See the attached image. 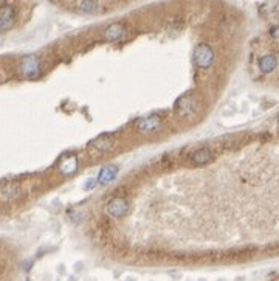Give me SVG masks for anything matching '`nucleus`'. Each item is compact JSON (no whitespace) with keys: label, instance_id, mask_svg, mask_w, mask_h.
Instances as JSON below:
<instances>
[{"label":"nucleus","instance_id":"nucleus-1","mask_svg":"<svg viewBox=\"0 0 279 281\" xmlns=\"http://www.w3.org/2000/svg\"><path fill=\"white\" fill-rule=\"evenodd\" d=\"M198 109H200V104H198V100L192 92L179 97L174 104V112L180 118H192L198 112Z\"/></svg>","mask_w":279,"mask_h":281},{"label":"nucleus","instance_id":"nucleus-2","mask_svg":"<svg viewBox=\"0 0 279 281\" xmlns=\"http://www.w3.org/2000/svg\"><path fill=\"white\" fill-rule=\"evenodd\" d=\"M194 58V64L198 68H210L214 62V50L208 45V44H197L192 53Z\"/></svg>","mask_w":279,"mask_h":281},{"label":"nucleus","instance_id":"nucleus-3","mask_svg":"<svg viewBox=\"0 0 279 281\" xmlns=\"http://www.w3.org/2000/svg\"><path fill=\"white\" fill-rule=\"evenodd\" d=\"M19 70H20L22 76H25L28 79H36L42 72V64L36 55H27L20 59Z\"/></svg>","mask_w":279,"mask_h":281},{"label":"nucleus","instance_id":"nucleus-4","mask_svg":"<svg viewBox=\"0 0 279 281\" xmlns=\"http://www.w3.org/2000/svg\"><path fill=\"white\" fill-rule=\"evenodd\" d=\"M106 212L109 216H112L115 219H121L129 213V200L126 197H121V196L113 197L107 202Z\"/></svg>","mask_w":279,"mask_h":281},{"label":"nucleus","instance_id":"nucleus-5","mask_svg":"<svg viewBox=\"0 0 279 281\" xmlns=\"http://www.w3.org/2000/svg\"><path fill=\"white\" fill-rule=\"evenodd\" d=\"M162 126V118L158 115H149V116H143L135 123V129L141 134H150L158 131Z\"/></svg>","mask_w":279,"mask_h":281},{"label":"nucleus","instance_id":"nucleus-6","mask_svg":"<svg viewBox=\"0 0 279 281\" xmlns=\"http://www.w3.org/2000/svg\"><path fill=\"white\" fill-rule=\"evenodd\" d=\"M126 36V27L119 22H115V24H110L106 30H104V41L107 42H118L121 41V39Z\"/></svg>","mask_w":279,"mask_h":281},{"label":"nucleus","instance_id":"nucleus-7","mask_svg":"<svg viewBox=\"0 0 279 281\" xmlns=\"http://www.w3.org/2000/svg\"><path fill=\"white\" fill-rule=\"evenodd\" d=\"M213 160H214V152L208 148L197 149L191 155V163L194 167H205V165L211 163Z\"/></svg>","mask_w":279,"mask_h":281},{"label":"nucleus","instance_id":"nucleus-8","mask_svg":"<svg viewBox=\"0 0 279 281\" xmlns=\"http://www.w3.org/2000/svg\"><path fill=\"white\" fill-rule=\"evenodd\" d=\"M78 165H79L78 157L73 155V154H67V155H64V157L61 158V162H59V171H61L62 174H65V176H70V174H73V173L78 170Z\"/></svg>","mask_w":279,"mask_h":281},{"label":"nucleus","instance_id":"nucleus-9","mask_svg":"<svg viewBox=\"0 0 279 281\" xmlns=\"http://www.w3.org/2000/svg\"><path fill=\"white\" fill-rule=\"evenodd\" d=\"M115 145H116L115 138H112L110 135H101V137L95 138L93 142H90L89 146H92V148L96 149L98 152H103V154H104V152L112 151V149L115 148Z\"/></svg>","mask_w":279,"mask_h":281},{"label":"nucleus","instance_id":"nucleus-10","mask_svg":"<svg viewBox=\"0 0 279 281\" xmlns=\"http://www.w3.org/2000/svg\"><path fill=\"white\" fill-rule=\"evenodd\" d=\"M116 174H118V168H116L115 165H107V167H104V168L99 171V174H98V177H96V182H98L99 185L106 186V185L112 183V182L116 179Z\"/></svg>","mask_w":279,"mask_h":281},{"label":"nucleus","instance_id":"nucleus-11","mask_svg":"<svg viewBox=\"0 0 279 281\" xmlns=\"http://www.w3.org/2000/svg\"><path fill=\"white\" fill-rule=\"evenodd\" d=\"M258 67H259V70L262 73L268 75V73H271L277 67V58L274 55H271V53H267V55H264V56L259 58Z\"/></svg>","mask_w":279,"mask_h":281},{"label":"nucleus","instance_id":"nucleus-12","mask_svg":"<svg viewBox=\"0 0 279 281\" xmlns=\"http://www.w3.org/2000/svg\"><path fill=\"white\" fill-rule=\"evenodd\" d=\"M14 10L11 7H4L0 10V30H8L14 25Z\"/></svg>","mask_w":279,"mask_h":281},{"label":"nucleus","instance_id":"nucleus-13","mask_svg":"<svg viewBox=\"0 0 279 281\" xmlns=\"http://www.w3.org/2000/svg\"><path fill=\"white\" fill-rule=\"evenodd\" d=\"M2 194H4L5 197H8V199H13V197H16V196L20 194V188H19V185H16V183H8V185H5V186L2 188Z\"/></svg>","mask_w":279,"mask_h":281},{"label":"nucleus","instance_id":"nucleus-14","mask_svg":"<svg viewBox=\"0 0 279 281\" xmlns=\"http://www.w3.org/2000/svg\"><path fill=\"white\" fill-rule=\"evenodd\" d=\"M79 8L84 13H95L98 10V0H83Z\"/></svg>","mask_w":279,"mask_h":281},{"label":"nucleus","instance_id":"nucleus-15","mask_svg":"<svg viewBox=\"0 0 279 281\" xmlns=\"http://www.w3.org/2000/svg\"><path fill=\"white\" fill-rule=\"evenodd\" d=\"M270 34H271L273 37L279 39V25H277V27H273V28L270 30Z\"/></svg>","mask_w":279,"mask_h":281},{"label":"nucleus","instance_id":"nucleus-16","mask_svg":"<svg viewBox=\"0 0 279 281\" xmlns=\"http://www.w3.org/2000/svg\"><path fill=\"white\" fill-rule=\"evenodd\" d=\"M95 183H98V182H96V180H93V179H92V180H87V183L84 185V188H86V190L93 188V186H95Z\"/></svg>","mask_w":279,"mask_h":281},{"label":"nucleus","instance_id":"nucleus-17","mask_svg":"<svg viewBox=\"0 0 279 281\" xmlns=\"http://www.w3.org/2000/svg\"><path fill=\"white\" fill-rule=\"evenodd\" d=\"M277 125H279V116H277Z\"/></svg>","mask_w":279,"mask_h":281}]
</instances>
